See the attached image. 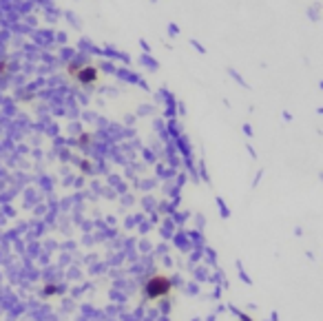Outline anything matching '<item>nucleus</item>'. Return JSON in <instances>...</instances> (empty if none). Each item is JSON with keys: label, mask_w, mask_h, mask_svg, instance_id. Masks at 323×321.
I'll use <instances>...</instances> for the list:
<instances>
[{"label": "nucleus", "mask_w": 323, "mask_h": 321, "mask_svg": "<svg viewBox=\"0 0 323 321\" xmlns=\"http://www.w3.org/2000/svg\"><path fill=\"white\" fill-rule=\"evenodd\" d=\"M166 288H169V281L166 279H153L151 286H148V292H151L153 297H157L162 292H166Z\"/></svg>", "instance_id": "nucleus-1"}]
</instances>
